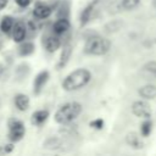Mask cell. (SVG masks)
Returning a JSON list of instances; mask_svg holds the SVG:
<instances>
[{"label":"cell","mask_w":156,"mask_h":156,"mask_svg":"<svg viewBox=\"0 0 156 156\" xmlns=\"http://www.w3.org/2000/svg\"><path fill=\"white\" fill-rule=\"evenodd\" d=\"M90 79H91L90 71H88L87 68H77L66 76V78L62 82V88L66 91L78 90L85 87L90 82Z\"/></svg>","instance_id":"1"},{"label":"cell","mask_w":156,"mask_h":156,"mask_svg":"<svg viewBox=\"0 0 156 156\" xmlns=\"http://www.w3.org/2000/svg\"><path fill=\"white\" fill-rule=\"evenodd\" d=\"M83 106L77 101H71L61 105L55 112V121L58 124H67L74 121L82 113Z\"/></svg>","instance_id":"2"},{"label":"cell","mask_w":156,"mask_h":156,"mask_svg":"<svg viewBox=\"0 0 156 156\" xmlns=\"http://www.w3.org/2000/svg\"><path fill=\"white\" fill-rule=\"evenodd\" d=\"M111 48V41L106 38L94 35L87 39L85 45H84V52L88 55H94V56H101L105 55Z\"/></svg>","instance_id":"3"},{"label":"cell","mask_w":156,"mask_h":156,"mask_svg":"<svg viewBox=\"0 0 156 156\" xmlns=\"http://www.w3.org/2000/svg\"><path fill=\"white\" fill-rule=\"evenodd\" d=\"M26 133V128L22 121L20 119H10L9 121V139L13 143L20 141Z\"/></svg>","instance_id":"4"},{"label":"cell","mask_w":156,"mask_h":156,"mask_svg":"<svg viewBox=\"0 0 156 156\" xmlns=\"http://www.w3.org/2000/svg\"><path fill=\"white\" fill-rule=\"evenodd\" d=\"M132 112L134 116H136L139 118H144V119L150 118L152 115V110H151L150 105L144 100L134 101L132 104Z\"/></svg>","instance_id":"5"},{"label":"cell","mask_w":156,"mask_h":156,"mask_svg":"<svg viewBox=\"0 0 156 156\" xmlns=\"http://www.w3.org/2000/svg\"><path fill=\"white\" fill-rule=\"evenodd\" d=\"M26 32H27V28H26V24L21 21L13 23V27H12V39L15 43H21L26 38Z\"/></svg>","instance_id":"6"},{"label":"cell","mask_w":156,"mask_h":156,"mask_svg":"<svg viewBox=\"0 0 156 156\" xmlns=\"http://www.w3.org/2000/svg\"><path fill=\"white\" fill-rule=\"evenodd\" d=\"M48 79H49V72L48 71H41V72H39L37 76H35V78H34V82H33V87H34V94H39L40 91H41V89H43V87L46 84V82H48Z\"/></svg>","instance_id":"7"},{"label":"cell","mask_w":156,"mask_h":156,"mask_svg":"<svg viewBox=\"0 0 156 156\" xmlns=\"http://www.w3.org/2000/svg\"><path fill=\"white\" fill-rule=\"evenodd\" d=\"M139 96H141L145 100L155 99L156 98V85L155 84H146L138 89Z\"/></svg>","instance_id":"8"},{"label":"cell","mask_w":156,"mask_h":156,"mask_svg":"<svg viewBox=\"0 0 156 156\" xmlns=\"http://www.w3.org/2000/svg\"><path fill=\"white\" fill-rule=\"evenodd\" d=\"M52 12V9L49 6V5H45V4H37V6L34 7L33 10V15L35 18H48Z\"/></svg>","instance_id":"9"},{"label":"cell","mask_w":156,"mask_h":156,"mask_svg":"<svg viewBox=\"0 0 156 156\" xmlns=\"http://www.w3.org/2000/svg\"><path fill=\"white\" fill-rule=\"evenodd\" d=\"M69 27H71L69 21H68L66 17H61V18H58V20L54 23V26H52V30H54L55 34L60 35V34L66 33V32L69 29Z\"/></svg>","instance_id":"10"},{"label":"cell","mask_w":156,"mask_h":156,"mask_svg":"<svg viewBox=\"0 0 156 156\" xmlns=\"http://www.w3.org/2000/svg\"><path fill=\"white\" fill-rule=\"evenodd\" d=\"M141 73L146 79H156V61H147L144 63Z\"/></svg>","instance_id":"11"},{"label":"cell","mask_w":156,"mask_h":156,"mask_svg":"<svg viewBox=\"0 0 156 156\" xmlns=\"http://www.w3.org/2000/svg\"><path fill=\"white\" fill-rule=\"evenodd\" d=\"M126 143H127L128 146H130L135 150H139V149L143 147V143L140 140V136L135 132H129L126 135Z\"/></svg>","instance_id":"12"},{"label":"cell","mask_w":156,"mask_h":156,"mask_svg":"<svg viewBox=\"0 0 156 156\" xmlns=\"http://www.w3.org/2000/svg\"><path fill=\"white\" fill-rule=\"evenodd\" d=\"M60 45H61L60 39L57 37H54V35H49L44 40V46H45L48 52H55L60 48Z\"/></svg>","instance_id":"13"},{"label":"cell","mask_w":156,"mask_h":156,"mask_svg":"<svg viewBox=\"0 0 156 156\" xmlns=\"http://www.w3.org/2000/svg\"><path fill=\"white\" fill-rule=\"evenodd\" d=\"M71 55H72V46L69 44H66L62 48V51H61V55L58 58V63H57V68H62L71 58Z\"/></svg>","instance_id":"14"},{"label":"cell","mask_w":156,"mask_h":156,"mask_svg":"<svg viewBox=\"0 0 156 156\" xmlns=\"http://www.w3.org/2000/svg\"><path fill=\"white\" fill-rule=\"evenodd\" d=\"M48 117H49L48 110H38L32 115V123L35 126H41L43 123H45Z\"/></svg>","instance_id":"15"},{"label":"cell","mask_w":156,"mask_h":156,"mask_svg":"<svg viewBox=\"0 0 156 156\" xmlns=\"http://www.w3.org/2000/svg\"><path fill=\"white\" fill-rule=\"evenodd\" d=\"M15 105L20 111H27L29 107V98L26 94H17L15 96Z\"/></svg>","instance_id":"16"},{"label":"cell","mask_w":156,"mask_h":156,"mask_svg":"<svg viewBox=\"0 0 156 156\" xmlns=\"http://www.w3.org/2000/svg\"><path fill=\"white\" fill-rule=\"evenodd\" d=\"M94 9H95V2H91V4H89V5L82 11V13H80V24H82V26L87 24V23L90 21L91 15H93V12H94Z\"/></svg>","instance_id":"17"},{"label":"cell","mask_w":156,"mask_h":156,"mask_svg":"<svg viewBox=\"0 0 156 156\" xmlns=\"http://www.w3.org/2000/svg\"><path fill=\"white\" fill-rule=\"evenodd\" d=\"M34 44L32 41H21V45L18 48V54L21 56H28L34 52Z\"/></svg>","instance_id":"18"},{"label":"cell","mask_w":156,"mask_h":156,"mask_svg":"<svg viewBox=\"0 0 156 156\" xmlns=\"http://www.w3.org/2000/svg\"><path fill=\"white\" fill-rule=\"evenodd\" d=\"M13 18L11 16H4L1 22H0V29L2 33H10L12 30V27H13Z\"/></svg>","instance_id":"19"},{"label":"cell","mask_w":156,"mask_h":156,"mask_svg":"<svg viewBox=\"0 0 156 156\" xmlns=\"http://www.w3.org/2000/svg\"><path fill=\"white\" fill-rule=\"evenodd\" d=\"M151 129H152V122L149 118H146L140 126V133L143 136H149V134L151 133Z\"/></svg>","instance_id":"20"},{"label":"cell","mask_w":156,"mask_h":156,"mask_svg":"<svg viewBox=\"0 0 156 156\" xmlns=\"http://www.w3.org/2000/svg\"><path fill=\"white\" fill-rule=\"evenodd\" d=\"M60 145H61V140L58 138H55V136L48 138L45 140V143L43 144V146L46 147V149H57Z\"/></svg>","instance_id":"21"},{"label":"cell","mask_w":156,"mask_h":156,"mask_svg":"<svg viewBox=\"0 0 156 156\" xmlns=\"http://www.w3.org/2000/svg\"><path fill=\"white\" fill-rule=\"evenodd\" d=\"M139 4H140V0H122L121 1V7L123 10L129 11V10L135 9Z\"/></svg>","instance_id":"22"},{"label":"cell","mask_w":156,"mask_h":156,"mask_svg":"<svg viewBox=\"0 0 156 156\" xmlns=\"http://www.w3.org/2000/svg\"><path fill=\"white\" fill-rule=\"evenodd\" d=\"M123 23L121 22V21H112V22H110L108 24H106V27H105V29H106V32L110 29V28H112L111 30H110V33H112V32H116V30H118L119 28H121V26H122Z\"/></svg>","instance_id":"23"},{"label":"cell","mask_w":156,"mask_h":156,"mask_svg":"<svg viewBox=\"0 0 156 156\" xmlns=\"http://www.w3.org/2000/svg\"><path fill=\"white\" fill-rule=\"evenodd\" d=\"M104 119H101V118H96V119H94V121H91L90 123H89V126L91 127V128H95V129H102L104 128Z\"/></svg>","instance_id":"24"},{"label":"cell","mask_w":156,"mask_h":156,"mask_svg":"<svg viewBox=\"0 0 156 156\" xmlns=\"http://www.w3.org/2000/svg\"><path fill=\"white\" fill-rule=\"evenodd\" d=\"M12 150H13V145L12 144H7V145H4V146L0 145V155L1 154H9Z\"/></svg>","instance_id":"25"},{"label":"cell","mask_w":156,"mask_h":156,"mask_svg":"<svg viewBox=\"0 0 156 156\" xmlns=\"http://www.w3.org/2000/svg\"><path fill=\"white\" fill-rule=\"evenodd\" d=\"M32 0H15V2L20 6V7H27L30 4Z\"/></svg>","instance_id":"26"},{"label":"cell","mask_w":156,"mask_h":156,"mask_svg":"<svg viewBox=\"0 0 156 156\" xmlns=\"http://www.w3.org/2000/svg\"><path fill=\"white\" fill-rule=\"evenodd\" d=\"M7 2H9V0H0V11H1L2 9H5V7H6Z\"/></svg>","instance_id":"27"},{"label":"cell","mask_w":156,"mask_h":156,"mask_svg":"<svg viewBox=\"0 0 156 156\" xmlns=\"http://www.w3.org/2000/svg\"><path fill=\"white\" fill-rule=\"evenodd\" d=\"M1 48H2V43L0 41V49H1Z\"/></svg>","instance_id":"28"},{"label":"cell","mask_w":156,"mask_h":156,"mask_svg":"<svg viewBox=\"0 0 156 156\" xmlns=\"http://www.w3.org/2000/svg\"><path fill=\"white\" fill-rule=\"evenodd\" d=\"M154 6H156V0H154Z\"/></svg>","instance_id":"29"},{"label":"cell","mask_w":156,"mask_h":156,"mask_svg":"<svg viewBox=\"0 0 156 156\" xmlns=\"http://www.w3.org/2000/svg\"><path fill=\"white\" fill-rule=\"evenodd\" d=\"M154 41H155V43H156V38H155V40H154Z\"/></svg>","instance_id":"30"}]
</instances>
